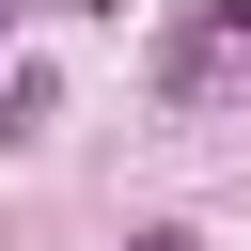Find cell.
I'll return each mask as SVG.
<instances>
[{
    "label": "cell",
    "mask_w": 251,
    "mask_h": 251,
    "mask_svg": "<svg viewBox=\"0 0 251 251\" xmlns=\"http://www.w3.org/2000/svg\"><path fill=\"white\" fill-rule=\"evenodd\" d=\"M78 16H110V0H78Z\"/></svg>",
    "instance_id": "cell-2"
},
{
    "label": "cell",
    "mask_w": 251,
    "mask_h": 251,
    "mask_svg": "<svg viewBox=\"0 0 251 251\" xmlns=\"http://www.w3.org/2000/svg\"><path fill=\"white\" fill-rule=\"evenodd\" d=\"M157 110H251V0L157 31Z\"/></svg>",
    "instance_id": "cell-1"
}]
</instances>
